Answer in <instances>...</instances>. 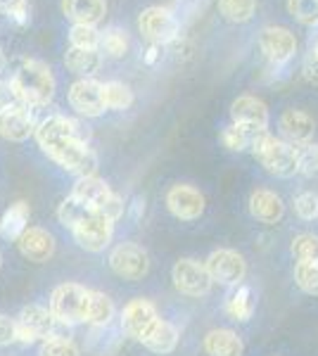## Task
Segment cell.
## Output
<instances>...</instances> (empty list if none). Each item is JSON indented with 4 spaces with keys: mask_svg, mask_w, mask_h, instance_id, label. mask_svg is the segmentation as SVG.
<instances>
[{
    "mask_svg": "<svg viewBox=\"0 0 318 356\" xmlns=\"http://www.w3.org/2000/svg\"><path fill=\"white\" fill-rule=\"evenodd\" d=\"M259 131H266V129H250V126L230 124L223 129L221 140L230 152H242V150H247V147H252V143Z\"/></svg>",
    "mask_w": 318,
    "mask_h": 356,
    "instance_id": "f1b7e54d",
    "label": "cell"
},
{
    "mask_svg": "<svg viewBox=\"0 0 318 356\" xmlns=\"http://www.w3.org/2000/svg\"><path fill=\"white\" fill-rule=\"evenodd\" d=\"M218 13L233 24H245L257 13V0H218Z\"/></svg>",
    "mask_w": 318,
    "mask_h": 356,
    "instance_id": "f546056e",
    "label": "cell"
},
{
    "mask_svg": "<svg viewBox=\"0 0 318 356\" xmlns=\"http://www.w3.org/2000/svg\"><path fill=\"white\" fill-rule=\"evenodd\" d=\"M15 323H17V342L22 344H33L55 335H65L62 332L65 325L55 318L50 307H43V304H29V307H24L17 314Z\"/></svg>",
    "mask_w": 318,
    "mask_h": 356,
    "instance_id": "8992f818",
    "label": "cell"
},
{
    "mask_svg": "<svg viewBox=\"0 0 318 356\" xmlns=\"http://www.w3.org/2000/svg\"><path fill=\"white\" fill-rule=\"evenodd\" d=\"M0 13L13 17L17 24L29 22V3L26 0H0Z\"/></svg>",
    "mask_w": 318,
    "mask_h": 356,
    "instance_id": "ab89813d",
    "label": "cell"
},
{
    "mask_svg": "<svg viewBox=\"0 0 318 356\" xmlns=\"http://www.w3.org/2000/svg\"><path fill=\"white\" fill-rule=\"evenodd\" d=\"M294 280H297L299 290L306 295L318 297V261H304L294 266Z\"/></svg>",
    "mask_w": 318,
    "mask_h": 356,
    "instance_id": "8d00e7d4",
    "label": "cell"
},
{
    "mask_svg": "<svg viewBox=\"0 0 318 356\" xmlns=\"http://www.w3.org/2000/svg\"><path fill=\"white\" fill-rule=\"evenodd\" d=\"M138 31L150 45H171L181 38V22L166 8H148L138 17Z\"/></svg>",
    "mask_w": 318,
    "mask_h": 356,
    "instance_id": "52a82bcc",
    "label": "cell"
},
{
    "mask_svg": "<svg viewBox=\"0 0 318 356\" xmlns=\"http://www.w3.org/2000/svg\"><path fill=\"white\" fill-rule=\"evenodd\" d=\"M102 95H105L107 110L121 112V110H129V107L133 105V90L121 81L102 83Z\"/></svg>",
    "mask_w": 318,
    "mask_h": 356,
    "instance_id": "4dcf8cb0",
    "label": "cell"
},
{
    "mask_svg": "<svg viewBox=\"0 0 318 356\" xmlns=\"http://www.w3.org/2000/svg\"><path fill=\"white\" fill-rule=\"evenodd\" d=\"M100 50H84L69 45L65 53V67L81 79H93V74L100 69Z\"/></svg>",
    "mask_w": 318,
    "mask_h": 356,
    "instance_id": "cb8c5ba5",
    "label": "cell"
},
{
    "mask_svg": "<svg viewBox=\"0 0 318 356\" xmlns=\"http://www.w3.org/2000/svg\"><path fill=\"white\" fill-rule=\"evenodd\" d=\"M38 356H81V354H79L77 342H74L72 337L55 335L38 344Z\"/></svg>",
    "mask_w": 318,
    "mask_h": 356,
    "instance_id": "d6a6232c",
    "label": "cell"
},
{
    "mask_svg": "<svg viewBox=\"0 0 318 356\" xmlns=\"http://www.w3.org/2000/svg\"><path fill=\"white\" fill-rule=\"evenodd\" d=\"M117 316V307L109 300L105 292L90 290V304H88V321L86 323L93 328H107L112 323V318Z\"/></svg>",
    "mask_w": 318,
    "mask_h": 356,
    "instance_id": "4316f807",
    "label": "cell"
},
{
    "mask_svg": "<svg viewBox=\"0 0 318 356\" xmlns=\"http://www.w3.org/2000/svg\"><path fill=\"white\" fill-rule=\"evenodd\" d=\"M302 74H304L306 81H311V83L318 86V55L314 53V50H311V53L304 57Z\"/></svg>",
    "mask_w": 318,
    "mask_h": 356,
    "instance_id": "b9f144b4",
    "label": "cell"
},
{
    "mask_svg": "<svg viewBox=\"0 0 318 356\" xmlns=\"http://www.w3.org/2000/svg\"><path fill=\"white\" fill-rule=\"evenodd\" d=\"M157 321H159L157 307L150 300L138 297V300H131L126 304L124 312H121V330H124V335L131 337V340L143 342L148 332L154 328Z\"/></svg>",
    "mask_w": 318,
    "mask_h": 356,
    "instance_id": "5bb4252c",
    "label": "cell"
},
{
    "mask_svg": "<svg viewBox=\"0 0 318 356\" xmlns=\"http://www.w3.org/2000/svg\"><path fill=\"white\" fill-rule=\"evenodd\" d=\"M88 304H90L88 288H84L79 283H62L53 290L48 307L65 328H72V325L88 321Z\"/></svg>",
    "mask_w": 318,
    "mask_h": 356,
    "instance_id": "5b68a950",
    "label": "cell"
},
{
    "mask_svg": "<svg viewBox=\"0 0 318 356\" xmlns=\"http://www.w3.org/2000/svg\"><path fill=\"white\" fill-rule=\"evenodd\" d=\"M205 352L209 356H242L245 354V344L238 337V332L228 328H214L205 335L202 342Z\"/></svg>",
    "mask_w": 318,
    "mask_h": 356,
    "instance_id": "7402d4cb",
    "label": "cell"
},
{
    "mask_svg": "<svg viewBox=\"0 0 318 356\" xmlns=\"http://www.w3.org/2000/svg\"><path fill=\"white\" fill-rule=\"evenodd\" d=\"M38 119L33 117V110L22 102H8L0 107V136L5 140L24 143L29 136L36 134Z\"/></svg>",
    "mask_w": 318,
    "mask_h": 356,
    "instance_id": "7c38bea8",
    "label": "cell"
},
{
    "mask_svg": "<svg viewBox=\"0 0 318 356\" xmlns=\"http://www.w3.org/2000/svg\"><path fill=\"white\" fill-rule=\"evenodd\" d=\"M10 93L15 102H22L31 110L48 105L55 95L53 69L40 60H24L10 79Z\"/></svg>",
    "mask_w": 318,
    "mask_h": 356,
    "instance_id": "7a4b0ae2",
    "label": "cell"
},
{
    "mask_svg": "<svg viewBox=\"0 0 318 356\" xmlns=\"http://www.w3.org/2000/svg\"><path fill=\"white\" fill-rule=\"evenodd\" d=\"M250 214L262 223H278L285 216V204H283L280 195L259 188L250 195Z\"/></svg>",
    "mask_w": 318,
    "mask_h": 356,
    "instance_id": "ffe728a7",
    "label": "cell"
},
{
    "mask_svg": "<svg viewBox=\"0 0 318 356\" xmlns=\"http://www.w3.org/2000/svg\"><path fill=\"white\" fill-rule=\"evenodd\" d=\"M102 33L90 24H74L69 31V43L74 48H84V50H100Z\"/></svg>",
    "mask_w": 318,
    "mask_h": 356,
    "instance_id": "1f68e13d",
    "label": "cell"
},
{
    "mask_svg": "<svg viewBox=\"0 0 318 356\" xmlns=\"http://www.w3.org/2000/svg\"><path fill=\"white\" fill-rule=\"evenodd\" d=\"M294 214L302 221H314L318 219V195L316 193H302L294 197Z\"/></svg>",
    "mask_w": 318,
    "mask_h": 356,
    "instance_id": "f35d334b",
    "label": "cell"
},
{
    "mask_svg": "<svg viewBox=\"0 0 318 356\" xmlns=\"http://www.w3.org/2000/svg\"><path fill=\"white\" fill-rule=\"evenodd\" d=\"M280 134L290 145L299 147L306 145V143H314V134H316V124L314 119L309 117L302 110H285L280 114Z\"/></svg>",
    "mask_w": 318,
    "mask_h": 356,
    "instance_id": "ac0fdd59",
    "label": "cell"
},
{
    "mask_svg": "<svg viewBox=\"0 0 318 356\" xmlns=\"http://www.w3.org/2000/svg\"><path fill=\"white\" fill-rule=\"evenodd\" d=\"M107 261L112 273L124 280H143L150 273L148 252L136 243H119L117 247H112Z\"/></svg>",
    "mask_w": 318,
    "mask_h": 356,
    "instance_id": "ba28073f",
    "label": "cell"
},
{
    "mask_svg": "<svg viewBox=\"0 0 318 356\" xmlns=\"http://www.w3.org/2000/svg\"><path fill=\"white\" fill-rule=\"evenodd\" d=\"M159 55H161V45H150V48L145 50V57H143V60H145V65H154Z\"/></svg>",
    "mask_w": 318,
    "mask_h": 356,
    "instance_id": "ee69618b",
    "label": "cell"
},
{
    "mask_svg": "<svg viewBox=\"0 0 318 356\" xmlns=\"http://www.w3.org/2000/svg\"><path fill=\"white\" fill-rule=\"evenodd\" d=\"M259 48L269 60V65L285 67L297 53V38L285 26H264L259 33Z\"/></svg>",
    "mask_w": 318,
    "mask_h": 356,
    "instance_id": "8fae6325",
    "label": "cell"
},
{
    "mask_svg": "<svg viewBox=\"0 0 318 356\" xmlns=\"http://www.w3.org/2000/svg\"><path fill=\"white\" fill-rule=\"evenodd\" d=\"M69 105H72V110H77V114L86 119L100 117L107 110L105 95H102V83L95 81V79H79L69 88Z\"/></svg>",
    "mask_w": 318,
    "mask_h": 356,
    "instance_id": "9a60e30c",
    "label": "cell"
},
{
    "mask_svg": "<svg viewBox=\"0 0 318 356\" xmlns=\"http://www.w3.org/2000/svg\"><path fill=\"white\" fill-rule=\"evenodd\" d=\"M314 53L318 55V41H316V45H314Z\"/></svg>",
    "mask_w": 318,
    "mask_h": 356,
    "instance_id": "bcb514c9",
    "label": "cell"
},
{
    "mask_svg": "<svg viewBox=\"0 0 318 356\" xmlns=\"http://www.w3.org/2000/svg\"><path fill=\"white\" fill-rule=\"evenodd\" d=\"M143 344L154 354H171L178 344V328L173 323H169V321L159 318L157 323H154V328L145 335Z\"/></svg>",
    "mask_w": 318,
    "mask_h": 356,
    "instance_id": "d4e9b609",
    "label": "cell"
},
{
    "mask_svg": "<svg viewBox=\"0 0 318 356\" xmlns=\"http://www.w3.org/2000/svg\"><path fill=\"white\" fill-rule=\"evenodd\" d=\"M95 209H90L86 202H81V200H77L74 195H69V197H65L60 202V207H57V221L62 223L65 228H77L81 221H86L90 214H93Z\"/></svg>",
    "mask_w": 318,
    "mask_h": 356,
    "instance_id": "83f0119b",
    "label": "cell"
},
{
    "mask_svg": "<svg viewBox=\"0 0 318 356\" xmlns=\"http://www.w3.org/2000/svg\"><path fill=\"white\" fill-rule=\"evenodd\" d=\"M114 223L117 221H112V219H107V216L93 211L88 219L81 221L77 228H72V235H74V240H77V245L81 247V250L97 254V252L107 250L109 243H112Z\"/></svg>",
    "mask_w": 318,
    "mask_h": 356,
    "instance_id": "30bf717a",
    "label": "cell"
},
{
    "mask_svg": "<svg viewBox=\"0 0 318 356\" xmlns=\"http://www.w3.org/2000/svg\"><path fill=\"white\" fill-rule=\"evenodd\" d=\"M72 195L81 202H86L90 209H95L97 214L107 216L112 221H119L121 216L126 214V207L124 204V197H119L112 188L107 186L102 178L97 176H84V178H77L72 188Z\"/></svg>",
    "mask_w": 318,
    "mask_h": 356,
    "instance_id": "277c9868",
    "label": "cell"
},
{
    "mask_svg": "<svg viewBox=\"0 0 318 356\" xmlns=\"http://www.w3.org/2000/svg\"><path fill=\"white\" fill-rule=\"evenodd\" d=\"M29 214H31V209H29L24 200H17L15 204H10L3 211V219H0V235L5 240L17 243L22 238V233L29 228Z\"/></svg>",
    "mask_w": 318,
    "mask_h": 356,
    "instance_id": "603a6c76",
    "label": "cell"
},
{
    "mask_svg": "<svg viewBox=\"0 0 318 356\" xmlns=\"http://www.w3.org/2000/svg\"><path fill=\"white\" fill-rule=\"evenodd\" d=\"M297 154H299V174L306 178H318V145L316 143L299 145Z\"/></svg>",
    "mask_w": 318,
    "mask_h": 356,
    "instance_id": "74e56055",
    "label": "cell"
},
{
    "mask_svg": "<svg viewBox=\"0 0 318 356\" xmlns=\"http://www.w3.org/2000/svg\"><path fill=\"white\" fill-rule=\"evenodd\" d=\"M223 309L233 321H250L252 314H254V292H252V288H247V285H238V288H233V292L225 297Z\"/></svg>",
    "mask_w": 318,
    "mask_h": 356,
    "instance_id": "484cf974",
    "label": "cell"
},
{
    "mask_svg": "<svg viewBox=\"0 0 318 356\" xmlns=\"http://www.w3.org/2000/svg\"><path fill=\"white\" fill-rule=\"evenodd\" d=\"M126 211H129V216H131L133 221H141L143 214H145V200H143V197H133L131 204L126 207Z\"/></svg>",
    "mask_w": 318,
    "mask_h": 356,
    "instance_id": "7bdbcfd3",
    "label": "cell"
},
{
    "mask_svg": "<svg viewBox=\"0 0 318 356\" xmlns=\"http://www.w3.org/2000/svg\"><path fill=\"white\" fill-rule=\"evenodd\" d=\"M287 13L299 24L318 26V0H287Z\"/></svg>",
    "mask_w": 318,
    "mask_h": 356,
    "instance_id": "e575fe53",
    "label": "cell"
},
{
    "mask_svg": "<svg viewBox=\"0 0 318 356\" xmlns=\"http://www.w3.org/2000/svg\"><path fill=\"white\" fill-rule=\"evenodd\" d=\"M171 280L176 290L186 297H205L212 290V275L207 271V264L198 259H181L173 264Z\"/></svg>",
    "mask_w": 318,
    "mask_h": 356,
    "instance_id": "9c48e42d",
    "label": "cell"
},
{
    "mask_svg": "<svg viewBox=\"0 0 318 356\" xmlns=\"http://www.w3.org/2000/svg\"><path fill=\"white\" fill-rule=\"evenodd\" d=\"M17 250L24 259L33 264H45L55 254V238L50 231L40 226H29L22 238L17 240Z\"/></svg>",
    "mask_w": 318,
    "mask_h": 356,
    "instance_id": "e0dca14e",
    "label": "cell"
},
{
    "mask_svg": "<svg viewBox=\"0 0 318 356\" xmlns=\"http://www.w3.org/2000/svg\"><path fill=\"white\" fill-rule=\"evenodd\" d=\"M250 150L269 174H273L278 178H290L294 174H299L297 147L290 145L287 140H280V138L271 136L269 131H259Z\"/></svg>",
    "mask_w": 318,
    "mask_h": 356,
    "instance_id": "3957f363",
    "label": "cell"
},
{
    "mask_svg": "<svg viewBox=\"0 0 318 356\" xmlns=\"http://www.w3.org/2000/svg\"><path fill=\"white\" fill-rule=\"evenodd\" d=\"M0 266H3V254H0Z\"/></svg>",
    "mask_w": 318,
    "mask_h": 356,
    "instance_id": "7dc6e473",
    "label": "cell"
},
{
    "mask_svg": "<svg viewBox=\"0 0 318 356\" xmlns=\"http://www.w3.org/2000/svg\"><path fill=\"white\" fill-rule=\"evenodd\" d=\"M230 117H233V124L250 126V129H269V107L254 95H240L238 100H233Z\"/></svg>",
    "mask_w": 318,
    "mask_h": 356,
    "instance_id": "d6986e66",
    "label": "cell"
},
{
    "mask_svg": "<svg viewBox=\"0 0 318 356\" xmlns=\"http://www.w3.org/2000/svg\"><path fill=\"white\" fill-rule=\"evenodd\" d=\"M17 342V323L15 318L0 314V347H8V344Z\"/></svg>",
    "mask_w": 318,
    "mask_h": 356,
    "instance_id": "60d3db41",
    "label": "cell"
},
{
    "mask_svg": "<svg viewBox=\"0 0 318 356\" xmlns=\"http://www.w3.org/2000/svg\"><path fill=\"white\" fill-rule=\"evenodd\" d=\"M5 65H8V60H5L3 50H0V72H3V69H5Z\"/></svg>",
    "mask_w": 318,
    "mask_h": 356,
    "instance_id": "f6af8a7d",
    "label": "cell"
},
{
    "mask_svg": "<svg viewBox=\"0 0 318 356\" xmlns=\"http://www.w3.org/2000/svg\"><path fill=\"white\" fill-rule=\"evenodd\" d=\"M292 257L297 259V264L304 261H318V238L311 233H302L292 240Z\"/></svg>",
    "mask_w": 318,
    "mask_h": 356,
    "instance_id": "d590c367",
    "label": "cell"
},
{
    "mask_svg": "<svg viewBox=\"0 0 318 356\" xmlns=\"http://www.w3.org/2000/svg\"><path fill=\"white\" fill-rule=\"evenodd\" d=\"M166 207L176 219L181 221H195L205 211V195L198 188L186 186V183H176L166 193Z\"/></svg>",
    "mask_w": 318,
    "mask_h": 356,
    "instance_id": "2e32d148",
    "label": "cell"
},
{
    "mask_svg": "<svg viewBox=\"0 0 318 356\" xmlns=\"http://www.w3.org/2000/svg\"><path fill=\"white\" fill-rule=\"evenodd\" d=\"M205 264L214 283L230 285V288H238L247 275V264L242 254H238L235 250H225V247L214 250Z\"/></svg>",
    "mask_w": 318,
    "mask_h": 356,
    "instance_id": "4fadbf2b",
    "label": "cell"
},
{
    "mask_svg": "<svg viewBox=\"0 0 318 356\" xmlns=\"http://www.w3.org/2000/svg\"><path fill=\"white\" fill-rule=\"evenodd\" d=\"M33 138L40 150L69 174L77 178L97 176V157L88 145V131H84L79 122L65 114H48L38 119Z\"/></svg>",
    "mask_w": 318,
    "mask_h": 356,
    "instance_id": "6da1fadb",
    "label": "cell"
},
{
    "mask_svg": "<svg viewBox=\"0 0 318 356\" xmlns=\"http://www.w3.org/2000/svg\"><path fill=\"white\" fill-rule=\"evenodd\" d=\"M100 48H102V53L109 55V57H124L126 53H129V36H126V31L112 26L102 33Z\"/></svg>",
    "mask_w": 318,
    "mask_h": 356,
    "instance_id": "836d02e7",
    "label": "cell"
},
{
    "mask_svg": "<svg viewBox=\"0 0 318 356\" xmlns=\"http://www.w3.org/2000/svg\"><path fill=\"white\" fill-rule=\"evenodd\" d=\"M62 13L74 24H90L95 26L105 17L107 3L105 0H62Z\"/></svg>",
    "mask_w": 318,
    "mask_h": 356,
    "instance_id": "44dd1931",
    "label": "cell"
}]
</instances>
